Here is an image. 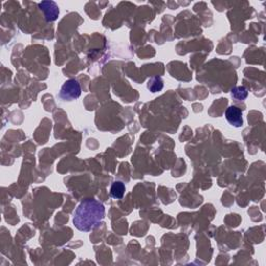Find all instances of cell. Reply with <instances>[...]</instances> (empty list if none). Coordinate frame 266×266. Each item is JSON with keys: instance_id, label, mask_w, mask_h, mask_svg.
<instances>
[{"instance_id": "obj_7", "label": "cell", "mask_w": 266, "mask_h": 266, "mask_svg": "<svg viewBox=\"0 0 266 266\" xmlns=\"http://www.w3.org/2000/svg\"><path fill=\"white\" fill-rule=\"evenodd\" d=\"M231 95L235 100H243L246 99L248 96V91L245 87H235L231 89Z\"/></svg>"}, {"instance_id": "obj_3", "label": "cell", "mask_w": 266, "mask_h": 266, "mask_svg": "<svg viewBox=\"0 0 266 266\" xmlns=\"http://www.w3.org/2000/svg\"><path fill=\"white\" fill-rule=\"evenodd\" d=\"M39 7L42 12H44L47 22L55 21L60 15V8L53 1H43L39 4Z\"/></svg>"}, {"instance_id": "obj_5", "label": "cell", "mask_w": 266, "mask_h": 266, "mask_svg": "<svg viewBox=\"0 0 266 266\" xmlns=\"http://www.w3.org/2000/svg\"><path fill=\"white\" fill-rule=\"evenodd\" d=\"M125 184L121 181H115L112 183L111 187V197L116 200H120L124 197L125 194Z\"/></svg>"}, {"instance_id": "obj_1", "label": "cell", "mask_w": 266, "mask_h": 266, "mask_svg": "<svg viewBox=\"0 0 266 266\" xmlns=\"http://www.w3.org/2000/svg\"><path fill=\"white\" fill-rule=\"evenodd\" d=\"M105 218V207L94 199L82 201L74 212L73 223L81 232H89L100 226Z\"/></svg>"}, {"instance_id": "obj_2", "label": "cell", "mask_w": 266, "mask_h": 266, "mask_svg": "<svg viewBox=\"0 0 266 266\" xmlns=\"http://www.w3.org/2000/svg\"><path fill=\"white\" fill-rule=\"evenodd\" d=\"M81 95V87L78 80L69 79L66 80L61 88L58 97L62 101H74L80 97Z\"/></svg>"}, {"instance_id": "obj_4", "label": "cell", "mask_w": 266, "mask_h": 266, "mask_svg": "<svg viewBox=\"0 0 266 266\" xmlns=\"http://www.w3.org/2000/svg\"><path fill=\"white\" fill-rule=\"evenodd\" d=\"M226 119L230 125L233 127L239 128L243 126L244 119H243V111L240 108L236 106H230L226 111Z\"/></svg>"}, {"instance_id": "obj_6", "label": "cell", "mask_w": 266, "mask_h": 266, "mask_svg": "<svg viewBox=\"0 0 266 266\" xmlns=\"http://www.w3.org/2000/svg\"><path fill=\"white\" fill-rule=\"evenodd\" d=\"M148 89L151 91V93H157V91H160L163 89V80L159 76H155L150 78L147 83Z\"/></svg>"}]
</instances>
